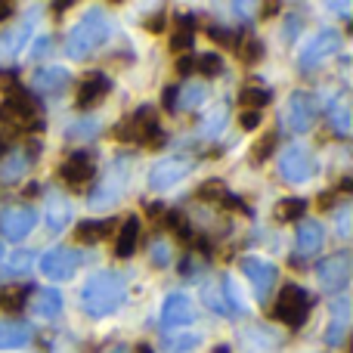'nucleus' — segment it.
<instances>
[{"label": "nucleus", "mask_w": 353, "mask_h": 353, "mask_svg": "<svg viewBox=\"0 0 353 353\" xmlns=\"http://www.w3.org/2000/svg\"><path fill=\"white\" fill-rule=\"evenodd\" d=\"M124 298H128V279L118 270H99L81 288V307L93 319L112 316L124 304Z\"/></svg>", "instance_id": "obj_1"}, {"label": "nucleus", "mask_w": 353, "mask_h": 353, "mask_svg": "<svg viewBox=\"0 0 353 353\" xmlns=\"http://www.w3.org/2000/svg\"><path fill=\"white\" fill-rule=\"evenodd\" d=\"M112 34V22L103 10H90L81 16V22L68 31V41H65V53L68 59H90Z\"/></svg>", "instance_id": "obj_2"}, {"label": "nucleus", "mask_w": 353, "mask_h": 353, "mask_svg": "<svg viewBox=\"0 0 353 353\" xmlns=\"http://www.w3.org/2000/svg\"><path fill=\"white\" fill-rule=\"evenodd\" d=\"M128 180H130V165L124 159H118L115 165L105 171V176L97 183V189L90 192V199H87V205L93 208V211H103V208H115L118 201H121L124 189H128Z\"/></svg>", "instance_id": "obj_3"}, {"label": "nucleus", "mask_w": 353, "mask_h": 353, "mask_svg": "<svg viewBox=\"0 0 353 353\" xmlns=\"http://www.w3.org/2000/svg\"><path fill=\"white\" fill-rule=\"evenodd\" d=\"M201 298H205V307L220 316H239L245 310L242 298H239L236 285H232L230 276H208L205 288H201Z\"/></svg>", "instance_id": "obj_4"}, {"label": "nucleus", "mask_w": 353, "mask_h": 353, "mask_svg": "<svg viewBox=\"0 0 353 353\" xmlns=\"http://www.w3.org/2000/svg\"><path fill=\"white\" fill-rule=\"evenodd\" d=\"M310 310V294L301 285H285L279 288V301L273 304V316L288 329H301Z\"/></svg>", "instance_id": "obj_5"}, {"label": "nucleus", "mask_w": 353, "mask_h": 353, "mask_svg": "<svg viewBox=\"0 0 353 353\" xmlns=\"http://www.w3.org/2000/svg\"><path fill=\"white\" fill-rule=\"evenodd\" d=\"M350 261H353L350 251H335V254H329L325 261L316 263V279L329 294H341L350 285V273H353Z\"/></svg>", "instance_id": "obj_6"}, {"label": "nucleus", "mask_w": 353, "mask_h": 353, "mask_svg": "<svg viewBox=\"0 0 353 353\" xmlns=\"http://www.w3.org/2000/svg\"><path fill=\"white\" fill-rule=\"evenodd\" d=\"M41 109H37V103L28 97V93L16 90L10 93V97L0 103V121H10L16 124V128H34L41 130Z\"/></svg>", "instance_id": "obj_7"}, {"label": "nucleus", "mask_w": 353, "mask_h": 353, "mask_svg": "<svg viewBox=\"0 0 353 353\" xmlns=\"http://www.w3.org/2000/svg\"><path fill=\"white\" fill-rule=\"evenodd\" d=\"M316 118H319L316 97L307 90L292 93V99H288V105H285V128L292 130V134H307V130L316 124Z\"/></svg>", "instance_id": "obj_8"}, {"label": "nucleus", "mask_w": 353, "mask_h": 353, "mask_svg": "<svg viewBox=\"0 0 353 353\" xmlns=\"http://www.w3.org/2000/svg\"><path fill=\"white\" fill-rule=\"evenodd\" d=\"M316 171H319L316 155L304 146H292L279 155V174L288 183H307L316 176Z\"/></svg>", "instance_id": "obj_9"}, {"label": "nucleus", "mask_w": 353, "mask_h": 353, "mask_svg": "<svg viewBox=\"0 0 353 353\" xmlns=\"http://www.w3.org/2000/svg\"><path fill=\"white\" fill-rule=\"evenodd\" d=\"M81 261H84V257H81V251L59 245V248H50L47 254L41 257V273L47 276L50 282H68L74 273H78Z\"/></svg>", "instance_id": "obj_10"}, {"label": "nucleus", "mask_w": 353, "mask_h": 353, "mask_svg": "<svg viewBox=\"0 0 353 353\" xmlns=\"http://www.w3.org/2000/svg\"><path fill=\"white\" fill-rule=\"evenodd\" d=\"M341 50V34L338 31H319L313 41L304 43V50H301V72H313V68H319L323 62H329L332 56Z\"/></svg>", "instance_id": "obj_11"}, {"label": "nucleus", "mask_w": 353, "mask_h": 353, "mask_svg": "<svg viewBox=\"0 0 353 353\" xmlns=\"http://www.w3.org/2000/svg\"><path fill=\"white\" fill-rule=\"evenodd\" d=\"M192 159H165L149 171V189L155 192H165V189H174L180 180H186L192 174Z\"/></svg>", "instance_id": "obj_12"}, {"label": "nucleus", "mask_w": 353, "mask_h": 353, "mask_svg": "<svg viewBox=\"0 0 353 353\" xmlns=\"http://www.w3.org/2000/svg\"><path fill=\"white\" fill-rule=\"evenodd\" d=\"M242 273H245V279L254 285L257 301H267L270 292H273V285H276V279H279L276 267L270 261H263V257H242Z\"/></svg>", "instance_id": "obj_13"}, {"label": "nucleus", "mask_w": 353, "mask_h": 353, "mask_svg": "<svg viewBox=\"0 0 353 353\" xmlns=\"http://www.w3.org/2000/svg\"><path fill=\"white\" fill-rule=\"evenodd\" d=\"M37 223V214L34 208H25V205H6L0 208V232L6 239H25Z\"/></svg>", "instance_id": "obj_14"}, {"label": "nucleus", "mask_w": 353, "mask_h": 353, "mask_svg": "<svg viewBox=\"0 0 353 353\" xmlns=\"http://www.w3.org/2000/svg\"><path fill=\"white\" fill-rule=\"evenodd\" d=\"M350 332V301L338 294L329 304V325H325V344L329 347H341L344 338Z\"/></svg>", "instance_id": "obj_15"}, {"label": "nucleus", "mask_w": 353, "mask_h": 353, "mask_svg": "<svg viewBox=\"0 0 353 353\" xmlns=\"http://www.w3.org/2000/svg\"><path fill=\"white\" fill-rule=\"evenodd\" d=\"M109 90H112V81L105 78V74H87L84 81H81V87H78V99H74V105H78V112H87V109H93L97 103H103L105 97H109Z\"/></svg>", "instance_id": "obj_16"}, {"label": "nucleus", "mask_w": 353, "mask_h": 353, "mask_svg": "<svg viewBox=\"0 0 353 353\" xmlns=\"http://www.w3.org/2000/svg\"><path fill=\"white\" fill-rule=\"evenodd\" d=\"M31 37V25H12V28H6L3 34H0V68L12 65V62L19 59V53L25 50V43H28Z\"/></svg>", "instance_id": "obj_17"}, {"label": "nucleus", "mask_w": 353, "mask_h": 353, "mask_svg": "<svg viewBox=\"0 0 353 353\" xmlns=\"http://www.w3.org/2000/svg\"><path fill=\"white\" fill-rule=\"evenodd\" d=\"M195 304L186 298V294H171V298L165 301V307H161V323L168 325V329H180V325H189L195 323Z\"/></svg>", "instance_id": "obj_18"}, {"label": "nucleus", "mask_w": 353, "mask_h": 353, "mask_svg": "<svg viewBox=\"0 0 353 353\" xmlns=\"http://www.w3.org/2000/svg\"><path fill=\"white\" fill-rule=\"evenodd\" d=\"M93 171H97V165H93V155L90 152H74L72 159H65V165L59 168V176H62V183L81 189L93 176Z\"/></svg>", "instance_id": "obj_19"}, {"label": "nucleus", "mask_w": 353, "mask_h": 353, "mask_svg": "<svg viewBox=\"0 0 353 353\" xmlns=\"http://www.w3.org/2000/svg\"><path fill=\"white\" fill-rule=\"evenodd\" d=\"M325 242V230L319 220H301L298 226V251H294V263L301 261V257H310L316 254L319 248H323Z\"/></svg>", "instance_id": "obj_20"}, {"label": "nucleus", "mask_w": 353, "mask_h": 353, "mask_svg": "<svg viewBox=\"0 0 353 353\" xmlns=\"http://www.w3.org/2000/svg\"><path fill=\"white\" fill-rule=\"evenodd\" d=\"M31 313H34L37 319H43V323H53V319H59L62 313V294L59 288H37L34 294H31Z\"/></svg>", "instance_id": "obj_21"}, {"label": "nucleus", "mask_w": 353, "mask_h": 353, "mask_svg": "<svg viewBox=\"0 0 353 353\" xmlns=\"http://www.w3.org/2000/svg\"><path fill=\"white\" fill-rule=\"evenodd\" d=\"M239 338H242L245 353H276L279 350V338H276V332L267 329V325H251V329H245Z\"/></svg>", "instance_id": "obj_22"}, {"label": "nucleus", "mask_w": 353, "mask_h": 353, "mask_svg": "<svg viewBox=\"0 0 353 353\" xmlns=\"http://www.w3.org/2000/svg\"><path fill=\"white\" fill-rule=\"evenodd\" d=\"M31 84H34V90H41V93L59 97V93L72 84V74H68L65 68H59V65H47V68H41V72H34Z\"/></svg>", "instance_id": "obj_23"}, {"label": "nucleus", "mask_w": 353, "mask_h": 353, "mask_svg": "<svg viewBox=\"0 0 353 353\" xmlns=\"http://www.w3.org/2000/svg\"><path fill=\"white\" fill-rule=\"evenodd\" d=\"M31 341V325L19 319H0V350H22Z\"/></svg>", "instance_id": "obj_24"}, {"label": "nucleus", "mask_w": 353, "mask_h": 353, "mask_svg": "<svg viewBox=\"0 0 353 353\" xmlns=\"http://www.w3.org/2000/svg\"><path fill=\"white\" fill-rule=\"evenodd\" d=\"M72 220V201L65 199L62 192H53L47 195V226L53 232H62Z\"/></svg>", "instance_id": "obj_25"}, {"label": "nucleus", "mask_w": 353, "mask_h": 353, "mask_svg": "<svg viewBox=\"0 0 353 353\" xmlns=\"http://www.w3.org/2000/svg\"><path fill=\"white\" fill-rule=\"evenodd\" d=\"M137 242H140V220H137L134 214H130V217L121 223V230H118L115 254L121 257V261H128V257L137 251Z\"/></svg>", "instance_id": "obj_26"}, {"label": "nucleus", "mask_w": 353, "mask_h": 353, "mask_svg": "<svg viewBox=\"0 0 353 353\" xmlns=\"http://www.w3.org/2000/svg\"><path fill=\"white\" fill-rule=\"evenodd\" d=\"M226 118H230V105H226V103L211 105V109L201 115V121H199V134L205 137V140H214V137H220V130L226 128Z\"/></svg>", "instance_id": "obj_27"}, {"label": "nucleus", "mask_w": 353, "mask_h": 353, "mask_svg": "<svg viewBox=\"0 0 353 353\" xmlns=\"http://www.w3.org/2000/svg\"><path fill=\"white\" fill-rule=\"evenodd\" d=\"M25 171H28V155L12 152V155L0 159V183H3V186H16L25 176Z\"/></svg>", "instance_id": "obj_28"}, {"label": "nucleus", "mask_w": 353, "mask_h": 353, "mask_svg": "<svg viewBox=\"0 0 353 353\" xmlns=\"http://www.w3.org/2000/svg\"><path fill=\"white\" fill-rule=\"evenodd\" d=\"M31 263H34L31 251H12V254L0 263V279H19V276L31 273Z\"/></svg>", "instance_id": "obj_29"}, {"label": "nucleus", "mask_w": 353, "mask_h": 353, "mask_svg": "<svg viewBox=\"0 0 353 353\" xmlns=\"http://www.w3.org/2000/svg\"><path fill=\"white\" fill-rule=\"evenodd\" d=\"M112 230H115L112 220H84V223H78L74 236H78L81 242H103V239L112 236Z\"/></svg>", "instance_id": "obj_30"}, {"label": "nucleus", "mask_w": 353, "mask_h": 353, "mask_svg": "<svg viewBox=\"0 0 353 353\" xmlns=\"http://www.w3.org/2000/svg\"><path fill=\"white\" fill-rule=\"evenodd\" d=\"M31 294H34V285H19V288L0 292V313H19L25 304H28Z\"/></svg>", "instance_id": "obj_31"}, {"label": "nucleus", "mask_w": 353, "mask_h": 353, "mask_svg": "<svg viewBox=\"0 0 353 353\" xmlns=\"http://www.w3.org/2000/svg\"><path fill=\"white\" fill-rule=\"evenodd\" d=\"M350 124H353V115H350L347 99H338L335 105H329V128L338 137H350Z\"/></svg>", "instance_id": "obj_32"}, {"label": "nucleus", "mask_w": 353, "mask_h": 353, "mask_svg": "<svg viewBox=\"0 0 353 353\" xmlns=\"http://www.w3.org/2000/svg\"><path fill=\"white\" fill-rule=\"evenodd\" d=\"M270 90H263V87H245L242 93H239V103L245 105L248 112H261L263 105H270Z\"/></svg>", "instance_id": "obj_33"}, {"label": "nucleus", "mask_w": 353, "mask_h": 353, "mask_svg": "<svg viewBox=\"0 0 353 353\" xmlns=\"http://www.w3.org/2000/svg\"><path fill=\"white\" fill-rule=\"evenodd\" d=\"M208 90L205 84H189L180 90V97H176V109H199L201 103H205Z\"/></svg>", "instance_id": "obj_34"}, {"label": "nucleus", "mask_w": 353, "mask_h": 353, "mask_svg": "<svg viewBox=\"0 0 353 353\" xmlns=\"http://www.w3.org/2000/svg\"><path fill=\"white\" fill-rule=\"evenodd\" d=\"M276 146H279V134H276V130L263 134L261 140H257V146L251 149V161H254V165H263V161H267L270 155L276 152Z\"/></svg>", "instance_id": "obj_35"}, {"label": "nucleus", "mask_w": 353, "mask_h": 353, "mask_svg": "<svg viewBox=\"0 0 353 353\" xmlns=\"http://www.w3.org/2000/svg\"><path fill=\"white\" fill-rule=\"evenodd\" d=\"M279 220H304L307 214V201L304 199H282L279 208H276Z\"/></svg>", "instance_id": "obj_36"}, {"label": "nucleus", "mask_w": 353, "mask_h": 353, "mask_svg": "<svg viewBox=\"0 0 353 353\" xmlns=\"http://www.w3.org/2000/svg\"><path fill=\"white\" fill-rule=\"evenodd\" d=\"M236 50H239V56H242L245 65H254V62L263 56V43L257 41V37H245V41L239 43Z\"/></svg>", "instance_id": "obj_37"}, {"label": "nucleus", "mask_w": 353, "mask_h": 353, "mask_svg": "<svg viewBox=\"0 0 353 353\" xmlns=\"http://www.w3.org/2000/svg\"><path fill=\"white\" fill-rule=\"evenodd\" d=\"M226 195H230V192H226L223 180H208V183H201V186H199V199L201 201H217V205H220Z\"/></svg>", "instance_id": "obj_38"}, {"label": "nucleus", "mask_w": 353, "mask_h": 353, "mask_svg": "<svg viewBox=\"0 0 353 353\" xmlns=\"http://www.w3.org/2000/svg\"><path fill=\"white\" fill-rule=\"evenodd\" d=\"M165 226H168V230H174L176 236H183L186 242L192 239V230H189V220H186V214H183V211H168L165 214Z\"/></svg>", "instance_id": "obj_39"}, {"label": "nucleus", "mask_w": 353, "mask_h": 353, "mask_svg": "<svg viewBox=\"0 0 353 353\" xmlns=\"http://www.w3.org/2000/svg\"><path fill=\"white\" fill-rule=\"evenodd\" d=\"M165 344L171 353H189V350L199 347L201 338L199 335H171V338H165Z\"/></svg>", "instance_id": "obj_40"}, {"label": "nucleus", "mask_w": 353, "mask_h": 353, "mask_svg": "<svg viewBox=\"0 0 353 353\" xmlns=\"http://www.w3.org/2000/svg\"><path fill=\"white\" fill-rule=\"evenodd\" d=\"M195 68H199V72L205 74V78H217V74L223 72V59H220L217 53H205V56H199Z\"/></svg>", "instance_id": "obj_41"}, {"label": "nucleus", "mask_w": 353, "mask_h": 353, "mask_svg": "<svg viewBox=\"0 0 353 353\" xmlns=\"http://www.w3.org/2000/svg\"><path fill=\"white\" fill-rule=\"evenodd\" d=\"M192 43H195L192 31H186V28H176L174 31V37H171V50H174V53H186Z\"/></svg>", "instance_id": "obj_42"}, {"label": "nucleus", "mask_w": 353, "mask_h": 353, "mask_svg": "<svg viewBox=\"0 0 353 353\" xmlns=\"http://www.w3.org/2000/svg\"><path fill=\"white\" fill-rule=\"evenodd\" d=\"M97 121H78V124H72V128L65 130V137L68 140H78V137H93L97 134Z\"/></svg>", "instance_id": "obj_43"}, {"label": "nucleus", "mask_w": 353, "mask_h": 353, "mask_svg": "<svg viewBox=\"0 0 353 353\" xmlns=\"http://www.w3.org/2000/svg\"><path fill=\"white\" fill-rule=\"evenodd\" d=\"M350 217H353L350 208H338V214H335V230H338V236H341V239H350Z\"/></svg>", "instance_id": "obj_44"}, {"label": "nucleus", "mask_w": 353, "mask_h": 353, "mask_svg": "<svg viewBox=\"0 0 353 353\" xmlns=\"http://www.w3.org/2000/svg\"><path fill=\"white\" fill-rule=\"evenodd\" d=\"M152 263L155 267H168V263H171V248H168V242H155L152 245Z\"/></svg>", "instance_id": "obj_45"}, {"label": "nucleus", "mask_w": 353, "mask_h": 353, "mask_svg": "<svg viewBox=\"0 0 353 353\" xmlns=\"http://www.w3.org/2000/svg\"><path fill=\"white\" fill-rule=\"evenodd\" d=\"M208 34H211L217 43H223V47H239L236 34H232V31H226V28H211V31H208Z\"/></svg>", "instance_id": "obj_46"}, {"label": "nucleus", "mask_w": 353, "mask_h": 353, "mask_svg": "<svg viewBox=\"0 0 353 353\" xmlns=\"http://www.w3.org/2000/svg\"><path fill=\"white\" fill-rule=\"evenodd\" d=\"M165 10H159V12H152V16L146 19V31L149 34H159V31H165Z\"/></svg>", "instance_id": "obj_47"}, {"label": "nucleus", "mask_w": 353, "mask_h": 353, "mask_svg": "<svg viewBox=\"0 0 353 353\" xmlns=\"http://www.w3.org/2000/svg\"><path fill=\"white\" fill-rule=\"evenodd\" d=\"M261 121H263L261 112H248V109H245V112H242V118H239L242 130H254V128H261Z\"/></svg>", "instance_id": "obj_48"}, {"label": "nucleus", "mask_w": 353, "mask_h": 353, "mask_svg": "<svg viewBox=\"0 0 353 353\" xmlns=\"http://www.w3.org/2000/svg\"><path fill=\"white\" fill-rule=\"evenodd\" d=\"M176 97H180V87H165V93H161V105H165L168 112H176Z\"/></svg>", "instance_id": "obj_49"}, {"label": "nucleus", "mask_w": 353, "mask_h": 353, "mask_svg": "<svg viewBox=\"0 0 353 353\" xmlns=\"http://www.w3.org/2000/svg\"><path fill=\"white\" fill-rule=\"evenodd\" d=\"M192 68H195L192 56H180V59H176V74H183V78H186V74H192Z\"/></svg>", "instance_id": "obj_50"}, {"label": "nucleus", "mask_w": 353, "mask_h": 353, "mask_svg": "<svg viewBox=\"0 0 353 353\" xmlns=\"http://www.w3.org/2000/svg\"><path fill=\"white\" fill-rule=\"evenodd\" d=\"M47 50H50V37H37V47L31 50V59H41Z\"/></svg>", "instance_id": "obj_51"}, {"label": "nucleus", "mask_w": 353, "mask_h": 353, "mask_svg": "<svg viewBox=\"0 0 353 353\" xmlns=\"http://www.w3.org/2000/svg\"><path fill=\"white\" fill-rule=\"evenodd\" d=\"M12 12H16V6L6 3V0H0V22H6V19H10Z\"/></svg>", "instance_id": "obj_52"}, {"label": "nucleus", "mask_w": 353, "mask_h": 353, "mask_svg": "<svg viewBox=\"0 0 353 353\" xmlns=\"http://www.w3.org/2000/svg\"><path fill=\"white\" fill-rule=\"evenodd\" d=\"M329 10H335V12H350V3H329Z\"/></svg>", "instance_id": "obj_53"}, {"label": "nucleus", "mask_w": 353, "mask_h": 353, "mask_svg": "<svg viewBox=\"0 0 353 353\" xmlns=\"http://www.w3.org/2000/svg\"><path fill=\"white\" fill-rule=\"evenodd\" d=\"M161 211H165V208H161V205H149V217H152V220H155V217H159V214H161Z\"/></svg>", "instance_id": "obj_54"}, {"label": "nucleus", "mask_w": 353, "mask_h": 353, "mask_svg": "<svg viewBox=\"0 0 353 353\" xmlns=\"http://www.w3.org/2000/svg\"><path fill=\"white\" fill-rule=\"evenodd\" d=\"M6 152H10V143H6V140H3V137H0V159H3V155H6Z\"/></svg>", "instance_id": "obj_55"}, {"label": "nucleus", "mask_w": 353, "mask_h": 353, "mask_svg": "<svg viewBox=\"0 0 353 353\" xmlns=\"http://www.w3.org/2000/svg\"><path fill=\"white\" fill-rule=\"evenodd\" d=\"M350 186H353L350 176H344V180H341V192H350Z\"/></svg>", "instance_id": "obj_56"}, {"label": "nucleus", "mask_w": 353, "mask_h": 353, "mask_svg": "<svg viewBox=\"0 0 353 353\" xmlns=\"http://www.w3.org/2000/svg\"><path fill=\"white\" fill-rule=\"evenodd\" d=\"M137 353H152V347H149V344H140V347H137Z\"/></svg>", "instance_id": "obj_57"}, {"label": "nucleus", "mask_w": 353, "mask_h": 353, "mask_svg": "<svg viewBox=\"0 0 353 353\" xmlns=\"http://www.w3.org/2000/svg\"><path fill=\"white\" fill-rule=\"evenodd\" d=\"M105 353H128V347H121V344H118V347H112V350H105Z\"/></svg>", "instance_id": "obj_58"}, {"label": "nucleus", "mask_w": 353, "mask_h": 353, "mask_svg": "<svg viewBox=\"0 0 353 353\" xmlns=\"http://www.w3.org/2000/svg\"><path fill=\"white\" fill-rule=\"evenodd\" d=\"M214 353H230V347H226V344H220V347H214Z\"/></svg>", "instance_id": "obj_59"}, {"label": "nucleus", "mask_w": 353, "mask_h": 353, "mask_svg": "<svg viewBox=\"0 0 353 353\" xmlns=\"http://www.w3.org/2000/svg\"><path fill=\"white\" fill-rule=\"evenodd\" d=\"M0 257H3V245H0Z\"/></svg>", "instance_id": "obj_60"}]
</instances>
